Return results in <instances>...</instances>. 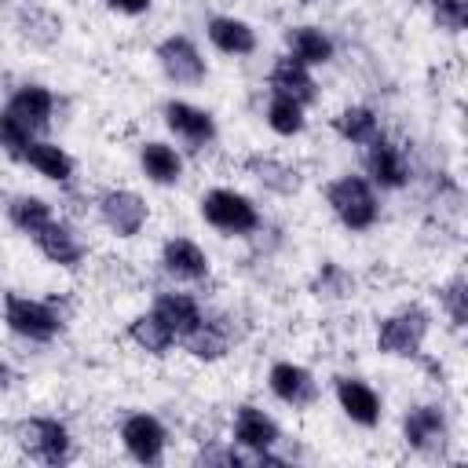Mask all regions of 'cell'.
I'll list each match as a JSON object with an SVG mask.
<instances>
[{"instance_id": "obj_1", "label": "cell", "mask_w": 468, "mask_h": 468, "mask_svg": "<svg viewBox=\"0 0 468 468\" xmlns=\"http://www.w3.org/2000/svg\"><path fill=\"white\" fill-rule=\"evenodd\" d=\"M329 197V208L336 212V219L347 227V230H369L377 223V194L373 186L362 179V176H340L329 183L325 190Z\"/></svg>"}, {"instance_id": "obj_2", "label": "cell", "mask_w": 468, "mask_h": 468, "mask_svg": "<svg viewBox=\"0 0 468 468\" xmlns=\"http://www.w3.org/2000/svg\"><path fill=\"white\" fill-rule=\"evenodd\" d=\"M4 322L11 325V333H18V336H26L33 344H48L62 329V318L55 314L51 303L29 300V296H18V292L4 296Z\"/></svg>"}, {"instance_id": "obj_3", "label": "cell", "mask_w": 468, "mask_h": 468, "mask_svg": "<svg viewBox=\"0 0 468 468\" xmlns=\"http://www.w3.org/2000/svg\"><path fill=\"white\" fill-rule=\"evenodd\" d=\"M201 216H205V223H212L223 234H249L260 227L256 205L245 194L227 190V186H216L201 197Z\"/></svg>"}, {"instance_id": "obj_4", "label": "cell", "mask_w": 468, "mask_h": 468, "mask_svg": "<svg viewBox=\"0 0 468 468\" xmlns=\"http://www.w3.org/2000/svg\"><path fill=\"white\" fill-rule=\"evenodd\" d=\"M428 325H431L428 311H420V307H402V311H395V314H388V318L380 322V329H377V347H380L384 355L410 358V355L420 351V344H424V336H428Z\"/></svg>"}, {"instance_id": "obj_5", "label": "cell", "mask_w": 468, "mask_h": 468, "mask_svg": "<svg viewBox=\"0 0 468 468\" xmlns=\"http://www.w3.org/2000/svg\"><path fill=\"white\" fill-rule=\"evenodd\" d=\"M22 439V450L33 457V461H44V464H66L69 461V431L51 420V417H33L22 424L18 431Z\"/></svg>"}, {"instance_id": "obj_6", "label": "cell", "mask_w": 468, "mask_h": 468, "mask_svg": "<svg viewBox=\"0 0 468 468\" xmlns=\"http://www.w3.org/2000/svg\"><path fill=\"white\" fill-rule=\"evenodd\" d=\"M121 442L139 464H161L168 435H165V424L154 413H132L121 424Z\"/></svg>"}, {"instance_id": "obj_7", "label": "cell", "mask_w": 468, "mask_h": 468, "mask_svg": "<svg viewBox=\"0 0 468 468\" xmlns=\"http://www.w3.org/2000/svg\"><path fill=\"white\" fill-rule=\"evenodd\" d=\"M157 62L172 84H201L205 80V58L194 48L190 37H168L157 44Z\"/></svg>"}, {"instance_id": "obj_8", "label": "cell", "mask_w": 468, "mask_h": 468, "mask_svg": "<svg viewBox=\"0 0 468 468\" xmlns=\"http://www.w3.org/2000/svg\"><path fill=\"white\" fill-rule=\"evenodd\" d=\"M99 216L117 238H132L146 223V201L139 194H132V190H110L99 201Z\"/></svg>"}, {"instance_id": "obj_9", "label": "cell", "mask_w": 468, "mask_h": 468, "mask_svg": "<svg viewBox=\"0 0 468 468\" xmlns=\"http://www.w3.org/2000/svg\"><path fill=\"white\" fill-rule=\"evenodd\" d=\"M165 124H168L190 150H201L205 143L216 139V121H212V113H205V110H197V106H190V102H179V99L165 102Z\"/></svg>"}, {"instance_id": "obj_10", "label": "cell", "mask_w": 468, "mask_h": 468, "mask_svg": "<svg viewBox=\"0 0 468 468\" xmlns=\"http://www.w3.org/2000/svg\"><path fill=\"white\" fill-rule=\"evenodd\" d=\"M271 95H285V99H292L300 106L314 102L318 99V84L311 77V66L296 62L292 55H282L274 62V69H271Z\"/></svg>"}, {"instance_id": "obj_11", "label": "cell", "mask_w": 468, "mask_h": 468, "mask_svg": "<svg viewBox=\"0 0 468 468\" xmlns=\"http://www.w3.org/2000/svg\"><path fill=\"white\" fill-rule=\"evenodd\" d=\"M271 391H274L285 406L300 410V406H311V402H314L318 384H314V377H311L303 366H296V362H274V366H271Z\"/></svg>"}, {"instance_id": "obj_12", "label": "cell", "mask_w": 468, "mask_h": 468, "mask_svg": "<svg viewBox=\"0 0 468 468\" xmlns=\"http://www.w3.org/2000/svg\"><path fill=\"white\" fill-rule=\"evenodd\" d=\"M51 110H55V95L44 84H22L7 102V113L18 117L29 132H44L51 124Z\"/></svg>"}, {"instance_id": "obj_13", "label": "cell", "mask_w": 468, "mask_h": 468, "mask_svg": "<svg viewBox=\"0 0 468 468\" xmlns=\"http://www.w3.org/2000/svg\"><path fill=\"white\" fill-rule=\"evenodd\" d=\"M366 172L373 176V183H380L388 190H395V186H402L410 179V168H406L402 150L395 143H388L384 135L366 146Z\"/></svg>"}, {"instance_id": "obj_14", "label": "cell", "mask_w": 468, "mask_h": 468, "mask_svg": "<svg viewBox=\"0 0 468 468\" xmlns=\"http://www.w3.org/2000/svg\"><path fill=\"white\" fill-rule=\"evenodd\" d=\"M161 263H165L168 274L186 278V282H201L208 274V256L190 238H168L165 249H161Z\"/></svg>"}, {"instance_id": "obj_15", "label": "cell", "mask_w": 468, "mask_h": 468, "mask_svg": "<svg viewBox=\"0 0 468 468\" xmlns=\"http://www.w3.org/2000/svg\"><path fill=\"white\" fill-rule=\"evenodd\" d=\"M336 402H340V410H344L355 424H362V428H373V424L380 420V399H377V391H373L369 384H362V380L336 377Z\"/></svg>"}, {"instance_id": "obj_16", "label": "cell", "mask_w": 468, "mask_h": 468, "mask_svg": "<svg viewBox=\"0 0 468 468\" xmlns=\"http://www.w3.org/2000/svg\"><path fill=\"white\" fill-rule=\"evenodd\" d=\"M234 442L252 450V453H263V450H271L278 442V424L256 406H238V413H234Z\"/></svg>"}, {"instance_id": "obj_17", "label": "cell", "mask_w": 468, "mask_h": 468, "mask_svg": "<svg viewBox=\"0 0 468 468\" xmlns=\"http://www.w3.org/2000/svg\"><path fill=\"white\" fill-rule=\"evenodd\" d=\"M33 241H37V249H40L51 263H58V267H77L80 256H84V245L77 241V234H73L66 223H58V219H48V223L33 234Z\"/></svg>"}, {"instance_id": "obj_18", "label": "cell", "mask_w": 468, "mask_h": 468, "mask_svg": "<svg viewBox=\"0 0 468 468\" xmlns=\"http://www.w3.org/2000/svg\"><path fill=\"white\" fill-rule=\"evenodd\" d=\"M402 435L413 450H435L446 442V420L439 406H417L402 420Z\"/></svg>"}, {"instance_id": "obj_19", "label": "cell", "mask_w": 468, "mask_h": 468, "mask_svg": "<svg viewBox=\"0 0 468 468\" xmlns=\"http://www.w3.org/2000/svg\"><path fill=\"white\" fill-rule=\"evenodd\" d=\"M154 314L172 329L176 340H183L186 333H194V329L201 325V318H205L201 307H197V300L186 296V292H165V296H157Z\"/></svg>"}, {"instance_id": "obj_20", "label": "cell", "mask_w": 468, "mask_h": 468, "mask_svg": "<svg viewBox=\"0 0 468 468\" xmlns=\"http://www.w3.org/2000/svg\"><path fill=\"white\" fill-rule=\"evenodd\" d=\"M208 40L223 51V55H252L256 51V33L249 22L241 18H230V15H219L208 22Z\"/></svg>"}, {"instance_id": "obj_21", "label": "cell", "mask_w": 468, "mask_h": 468, "mask_svg": "<svg viewBox=\"0 0 468 468\" xmlns=\"http://www.w3.org/2000/svg\"><path fill=\"white\" fill-rule=\"evenodd\" d=\"M22 161L29 168H37L44 179H55V183H66L73 176V157L55 146V143H44V139H33L26 150H22Z\"/></svg>"}, {"instance_id": "obj_22", "label": "cell", "mask_w": 468, "mask_h": 468, "mask_svg": "<svg viewBox=\"0 0 468 468\" xmlns=\"http://www.w3.org/2000/svg\"><path fill=\"white\" fill-rule=\"evenodd\" d=\"M285 40H289V55L303 66H322L333 58V40L314 26H296V29H289Z\"/></svg>"}, {"instance_id": "obj_23", "label": "cell", "mask_w": 468, "mask_h": 468, "mask_svg": "<svg viewBox=\"0 0 468 468\" xmlns=\"http://www.w3.org/2000/svg\"><path fill=\"white\" fill-rule=\"evenodd\" d=\"M139 165H143L146 179H154L161 186H168V183H176L183 176V157L168 143H146L139 150Z\"/></svg>"}, {"instance_id": "obj_24", "label": "cell", "mask_w": 468, "mask_h": 468, "mask_svg": "<svg viewBox=\"0 0 468 468\" xmlns=\"http://www.w3.org/2000/svg\"><path fill=\"white\" fill-rule=\"evenodd\" d=\"M336 132H340L347 143H355V146H369V143H377V139L384 135L377 113L366 110V106H347V110L336 117Z\"/></svg>"}, {"instance_id": "obj_25", "label": "cell", "mask_w": 468, "mask_h": 468, "mask_svg": "<svg viewBox=\"0 0 468 468\" xmlns=\"http://www.w3.org/2000/svg\"><path fill=\"white\" fill-rule=\"evenodd\" d=\"M128 336H132V344H135V347H143L146 355H165V351L176 344L172 329H168L154 311L139 314V318L128 325Z\"/></svg>"}, {"instance_id": "obj_26", "label": "cell", "mask_w": 468, "mask_h": 468, "mask_svg": "<svg viewBox=\"0 0 468 468\" xmlns=\"http://www.w3.org/2000/svg\"><path fill=\"white\" fill-rule=\"evenodd\" d=\"M7 216H11V223L18 227V230H26L29 238L51 219V205L44 201V197H33V194H22V197H15L11 205H7Z\"/></svg>"}, {"instance_id": "obj_27", "label": "cell", "mask_w": 468, "mask_h": 468, "mask_svg": "<svg viewBox=\"0 0 468 468\" xmlns=\"http://www.w3.org/2000/svg\"><path fill=\"white\" fill-rule=\"evenodd\" d=\"M183 347L194 358H219L227 351V329L216 325V322H208V318H201V325L183 336Z\"/></svg>"}, {"instance_id": "obj_28", "label": "cell", "mask_w": 468, "mask_h": 468, "mask_svg": "<svg viewBox=\"0 0 468 468\" xmlns=\"http://www.w3.org/2000/svg\"><path fill=\"white\" fill-rule=\"evenodd\" d=\"M267 124L278 135H300L303 132V106L285 99V95H271L267 102Z\"/></svg>"}, {"instance_id": "obj_29", "label": "cell", "mask_w": 468, "mask_h": 468, "mask_svg": "<svg viewBox=\"0 0 468 468\" xmlns=\"http://www.w3.org/2000/svg\"><path fill=\"white\" fill-rule=\"evenodd\" d=\"M249 172H256L260 183H267V186H274V190H282V194H289V190L300 186L296 168L278 165V161H271V157H249Z\"/></svg>"}, {"instance_id": "obj_30", "label": "cell", "mask_w": 468, "mask_h": 468, "mask_svg": "<svg viewBox=\"0 0 468 468\" xmlns=\"http://www.w3.org/2000/svg\"><path fill=\"white\" fill-rule=\"evenodd\" d=\"M33 143V132L18 121V117H11L7 110L0 113V150L7 154V157H18L22 161V150Z\"/></svg>"}, {"instance_id": "obj_31", "label": "cell", "mask_w": 468, "mask_h": 468, "mask_svg": "<svg viewBox=\"0 0 468 468\" xmlns=\"http://www.w3.org/2000/svg\"><path fill=\"white\" fill-rule=\"evenodd\" d=\"M431 11H435V22L450 33H461L464 22H468V4L464 0H431Z\"/></svg>"}, {"instance_id": "obj_32", "label": "cell", "mask_w": 468, "mask_h": 468, "mask_svg": "<svg viewBox=\"0 0 468 468\" xmlns=\"http://www.w3.org/2000/svg\"><path fill=\"white\" fill-rule=\"evenodd\" d=\"M347 292H351V278L336 263H325L322 274L314 278V296H347Z\"/></svg>"}, {"instance_id": "obj_33", "label": "cell", "mask_w": 468, "mask_h": 468, "mask_svg": "<svg viewBox=\"0 0 468 468\" xmlns=\"http://www.w3.org/2000/svg\"><path fill=\"white\" fill-rule=\"evenodd\" d=\"M442 303H446V311H450V318H453V325H464V278H453L450 282V289L442 292Z\"/></svg>"}, {"instance_id": "obj_34", "label": "cell", "mask_w": 468, "mask_h": 468, "mask_svg": "<svg viewBox=\"0 0 468 468\" xmlns=\"http://www.w3.org/2000/svg\"><path fill=\"white\" fill-rule=\"evenodd\" d=\"M113 11H121V15H143L146 7H150V0H106Z\"/></svg>"}, {"instance_id": "obj_35", "label": "cell", "mask_w": 468, "mask_h": 468, "mask_svg": "<svg viewBox=\"0 0 468 468\" xmlns=\"http://www.w3.org/2000/svg\"><path fill=\"white\" fill-rule=\"evenodd\" d=\"M7 384H11V369L0 362V391H7Z\"/></svg>"}]
</instances>
